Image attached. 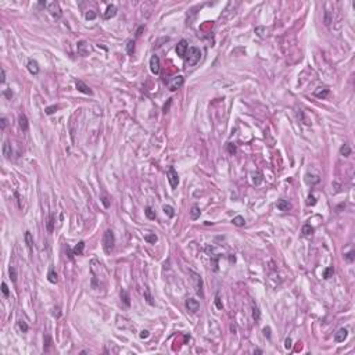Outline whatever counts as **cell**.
<instances>
[{"label":"cell","mask_w":355,"mask_h":355,"mask_svg":"<svg viewBox=\"0 0 355 355\" xmlns=\"http://www.w3.org/2000/svg\"><path fill=\"white\" fill-rule=\"evenodd\" d=\"M329 93H330L329 89H322V90L319 89V90H315V96L319 99H326L327 96H329Z\"/></svg>","instance_id":"28"},{"label":"cell","mask_w":355,"mask_h":355,"mask_svg":"<svg viewBox=\"0 0 355 355\" xmlns=\"http://www.w3.org/2000/svg\"><path fill=\"white\" fill-rule=\"evenodd\" d=\"M215 305H217V308L218 309H222V302H221V297H219V294H217L215 295Z\"/></svg>","instance_id":"42"},{"label":"cell","mask_w":355,"mask_h":355,"mask_svg":"<svg viewBox=\"0 0 355 355\" xmlns=\"http://www.w3.org/2000/svg\"><path fill=\"white\" fill-rule=\"evenodd\" d=\"M144 212H146V217H147L148 219H155V212L153 211V208L151 207H146Z\"/></svg>","instance_id":"35"},{"label":"cell","mask_w":355,"mask_h":355,"mask_svg":"<svg viewBox=\"0 0 355 355\" xmlns=\"http://www.w3.org/2000/svg\"><path fill=\"white\" fill-rule=\"evenodd\" d=\"M321 182V178L316 175H311V173H308L307 175V183H309V185H316V183Z\"/></svg>","instance_id":"26"},{"label":"cell","mask_w":355,"mask_h":355,"mask_svg":"<svg viewBox=\"0 0 355 355\" xmlns=\"http://www.w3.org/2000/svg\"><path fill=\"white\" fill-rule=\"evenodd\" d=\"M160 69H161V67H160V57L158 56H151V58H150V71L154 75H158L160 74Z\"/></svg>","instance_id":"6"},{"label":"cell","mask_w":355,"mask_h":355,"mask_svg":"<svg viewBox=\"0 0 355 355\" xmlns=\"http://www.w3.org/2000/svg\"><path fill=\"white\" fill-rule=\"evenodd\" d=\"M340 154H341L343 157H348V155L351 154V147H350V144H343L341 147H340Z\"/></svg>","instance_id":"27"},{"label":"cell","mask_w":355,"mask_h":355,"mask_svg":"<svg viewBox=\"0 0 355 355\" xmlns=\"http://www.w3.org/2000/svg\"><path fill=\"white\" fill-rule=\"evenodd\" d=\"M0 76H2L0 81L4 83V82H6V71H4V68H2V71H0Z\"/></svg>","instance_id":"55"},{"label":"cell","mask_w":355,"mask_h":355,"mask_svg":"<svg viewBox=\"0 0 355 355\" xmlns=\"http://www.w3.org/2000/svg\"><path fill=\"white\" fill-rule=\"evenodd\" d=\"M228 151H229V154H232V155H235V154H236L237 148H236V144H235V143H229V144H228Z\"/></svg>","instance_id":"40"},{"label":"cell","mask_w":355,"mask_h":355,"mask_svg":"<svg viewBox=\"0 0 355 355\" xmlns=\"http://www.w3.org/2000/svg\"><path fill=\"white\" fill-rule=\"evenodd\" d=\"M176 54L179 57H182V58H185V56H186V53H187V50H189V44H187V42L185 40V39H182V40L179 42V43L176 44Z\"/></svg>","instance_id":"7"},{"label":"cell","mask_w":355,"mask_h":355,"mask_svg":"<svg viewBox=\"0 0 355 355\" xmlns=\"http://www.w3.org/2000/svg\"><path fill=\"white\" fill-rule=\"evenodd\" d=\"M101 201H103V204H104V207L106 208L110 207V201H108V198L106 197V196H101Z\"/></svg>","instance_id":"51"},{"label":"cell","mask_w":355,"mask_h":355,"mask_svg":"<svg viewBox=\"0 0 355 355\" xmlns=\"http://www.w3.org/2000/svg\"><path fill=\"white\" fill-rule=\"evenodd\" d=\"M252 319L255 321V323L261 321V311H259L257 305H252Z\"/></svg>","instance_id":"23"},{"label":"cell","mask_w":355,"mask_h":355,"mask_svg":"<svg viewBox=\"0 0 355 355\" xmlns=\"http://www.w3.org/2000/svg\"><path fill=\"white\" fill-rule=\"evenodd\" d=\"M332 21H333V16H332V11H329V10H326L325 11V17H323V22H325V25L329 26L330 24H332Z\"/></svg>","instance_id":"30"},{"label":"cell","mask_w":355,"mask_h":355,"mask_svg":"<svg viewBox=\"0 0 355 355\" xmlns=\"http://www.w3.org/2000/svg\"><path fill=\"white\" fill-rule=\"evenodd\" d=\"M144 240L147 243H150V244H155V242H157V236L154 235V233H148V235L144 236Z\"/></svg>","instance_id":"32"},{"label":"cell","mask_w":355,"mask_h":355,"mask_svg":"<svg viewBox=\"0 0 355 355\" xmlns=\"http://www.w3.org/2000/svg\"><path fill=\"white\" fill-rule=\"evenodd\" d=\"M144 295H146V298H147V302H148V304H150V305H154V301H153V297H151V295H150V293H148L147 290H146Z\"/></svg>","instance_id":"46"},{"label":"cell","mask_w":355,"mask_h":355,"mask_svg":"<svg viewBox=\"0 0 355 355\" xmlns=\"http://www.w3.org/2000/svg\"><path fill=\"white\" fill-rule=\"evenodd\" d=\"M126 53L129 56H133V53H135V40H129L126 43Z\"/></svg>","instance_id":"31"},{"label":"cell","mask_w":355,"mask_h":355,"mask_svg":"<svg viewBox=\"0 0 355 355\" xmlns=\"http://www.w3.org/2000/svg\"><path fill=\"white\" fill-rule=\"evenodd\" d=\"M347 336H348V330H347L346 327H341V329H339L337 333L334 334V340H336L337 343H341L347 339Z\"/></svg>","instance_id":"12"},{"label":"cell","mask_w":355,"mask_h":355,"mask_svg":"<svg viewBox=\"0 0 355 355\" xmlns=\"http://www.w3.org/2000/svg\"><path fill=\"white\" fill-rule=\"evenodd\" d=\"M115 16H117V7L114 6V4H110V6L107 7V10L104 11V14H103L104 19H111V18H114Z\"/></svg>","instance_id":"13"},{"label":"cell","mask_w":355,"mask_h":355,"mask_svg":"<svg viewBox=\"0 0 355 355\" xmlns=\"http://www.w3.org/2000/svg\"><path fill=\"white\" fill-rule=\"evenodd\" d=\"M276 207H277V210L283 211V212H286V211L291 210V204H290L287 200H279V201H277V204H276Z\"/></svg>","instance_id":"15"},{"label":"cell","mask_w":355,"mask_h":355,"mask_svg":"<svg viewBox=\"0 0 355 355\" xmlns=\"http://www.w3.org/2000/svg\"><path fill=\"white\" fill-rule=\"evenodd\" d=\"M17 325H18V329L21 330L22 333H26V332H28L29 327H28V325H26L24 321H18V323H17Z\"/></svg>","instance_id":"39"},{"label":"cell","mask_w":355,"mask_h":355,"mask_svg":"<svg viewBox=\"0 0 355 355\" xmlns=\"http://www.w3.org/2000/svg\"><path fill=\"white\" fill-rule=\"evenodd\" d=\"M232 222H233V225H235V226H239V228H242V226H244V225H245V219L242 217V215H237V217H235L232 219Z\"/></svg>","instance_id":"24"},{"label":"cell","mask_w":355,"mask_h":355,"mask_svg":"<svg viewBox=\"0 0 355 355\" xmlns=\"http://www.w3.org/2000/svg\"><path fill=\"white\" fill-rule=\"evenodd\" d=\"M76 50H78V54L79 56H89V44L86 40H79L78 44H76Z\"/></svg>","instance_id":"9"},{"label":"cell","mask_w":355,"mask_h":355,"mask_svg":"<svg viewBox=\"0 0 355 355\" xmlns=\"http://www.w3.org/2000/svg\"><path fill=\"white\" fill-rule=\"evenodd\" d=\"M114 244H115V236H114L113 230L107 229L104 232L103 235V248H104V252L106 254H111L114 248Z\"/></svg>","instance_id":"1"},{"label":"cell","mask_w":355,"mask_h":355,"mask_svg":"<svg viewBox=\"0 0 355 355\" xmlns=\"http://www.w3.org/2000/svg\"><path fill=\"white\" fill-rule=\"evenodd\" d=\"M148 336H150L148 330H141V332H140V339H147Z\"/></svg>","instance_id":"53"},{"label":"cell","mask_w":355,"mask_h":355,"mask_svg":"<svg viewBox=\"0 0 355 355\" xmlns=\"http://www.w3.org/2000/svg\"><path fill=\"white\" fill-rule=\"evenodd\" d=\"M44 339H46V348H44V351H47V350H49V347H50V344H51V339L49 336H46Z\"/></svg>","instance_id":"54"},{"label":"cell","mask_w":355,"mask_h":355,"mask_svg":"<svg viewBox=\"0 0 355 355\" xmlns=\"http://www.w3.org/2000/svg\"><path fill=\"white\" fill-rule=\"evenodd\" d=\"M26 67H28V71L32 74V75H36V74L39 72V65H38V63H36L35 60H32V58H31V60H28V65H26Z\"/></svg>","instance_id":"16"},{"label":"cell","mask_w":355,"mask_h":355,"mask_svg":"<svg viewBox=\"0 0 355 355\" xmlns=\"http://www.w3.org/2000/svg\"><path fill=\"white\" fill-rule=\"evenodd\" d=\"M312 233H314V228L311 225H304L302 226V235L304 236H312Z\"/></svg>","instance_id":"33"},{"label":"cell","mask_w":355,"mask_h":355,"mask_svg":"<svg viewBox=\"0 0 355 355\" xmlns=\"http://www.w3.org/2000/svg\"><path fill=\"white\" fill-rule=\"evenodd\" d=\"M254 354H262V351H261V350H255Z\"/></svg>","instance_id":"58"},{"label":"cell","mask_w":355,"mask_h":355,"mask_svg":"<svg viewBox=\"0 0 355 355\" xmlns=\"http://www.w3.org/2000/svg\"><path fill=\"white\" fill-rule=\"evenodd\" d=\"M262 333H264L265 337L270 339V327H264V329H262Z\"/></svg>","instance_id":"50"},{"label":"cell","mask_w":355,"mask_h":355,"mask_svg":"<svg viewBox=\"0 0 355 355\" xmlns=\"http://www.w3.org/2000/svg\"><path fill=\"white\" fill-rule=\"evenodd\" d=\"M83 248H85V242H79L75 247L72 248V254L74 255H82L83 252Z\"/></svg>","instance_id":"19"},{"label":"cell","mask_w":355,"mask_h":355,"mask_svg":"<svg viewBox=\"0 0 355 355\" xmlns=\"http://www.w3.org/2000/svg\"><path fill=\"white\" fill-rule=\"evenodd\" d=\"M18 122H19V128L22 129V132H26L29 128V124H28V118H26L25 114H19Z\"/></svg>","instance_id":"14"},{"label":"cell","mask_w":355,"mask_h":355,"mask_svg":"<svg viewBox=\"0 0 355 355\" xmlns=\"http://www.w3.org/2000/svg\"><path fill=\"white\" fill-rule=\"evenodd\" d=\"M2 293H3L6 297H9V294H10V291H9V287H7V284L6 283H2Z\"/></svg>","instance_id":"43"},{"label":"cell","mask_w":355,"mask_h":355,"mask_svg":"<svg viewBox=\"0 0 355 355\" xmlns=\"http://www.w3.org/2000/svg\"><path fill=\"white\" fill-rule=\"evenodd\" d=\"M24 239H25V243H26V245H28V248H29V251H33V239H32V235H31V232H28L26 230L25 232V236H24Z\"/></svg>","instance_id":"18"},{"label":"cell","mask_w":355,"mask_h":355,"mask_svg":"<svg viewBox=\"0 0 355 355\" xmlns=\"http://www.w3.org/2000/svg\"><path fill=\"white\" fill-rule=\"evenodd\" d=\"M200 215H201L200 208H198L197 205H193L192 211H190V218H192V219H198V218H200Z\"/></svg>","instance_id":"25"},{"label":"cell","mask_w":355,"mask_h":355,"mask_svg":"<svg viewBox=\"0 0 355 355\" xmlns=\"http://www.w3.org/2000/svg\"><path fill=\"white\" fill-rule=\"evenodd\" d=\"M193 276V279H194L196 282V291H197V294L200 295V297H204V293H203V279H201L200 275L194 273V272H190Z\"/></svg>","instance_id":"8"},{"label":"cell","mask_w":355,"mask_h":355,"mask_svg":"<svg viewBox=\"0 0 355 355\" xmlns=\"http://www.w3.org/2000/svg\"><path fill=\"white\" fill-rule=\"evenodd\" d=\"M47 280L50 283H53V284H56L57 282H58V276H57V273H56V270L51 268L50 270H49V273H47Z\"/></svg>","instance_id":"20"},{"label":"cell","mask_w":355,"mask_h":355,"mask_svg":"<svg viewBox=\"0 0 355 355\" xmlns=\"http://www.w3.org/2000/svg\"><path fill=\"white\" fill-rule=\"evenodd\" d=\"M75 86H76V89H78L79 92H82V93H85V94H93V90H92L90 88H89L88 85H86L85 82L83 81H76L75 82Z\"/></svg>","instance_id":"11"},{"label":"cell","mask_w":355,"mask_h":355,"mask_svg":"<svg viewBox=\"0 0 355 355\" xmlns=\"http://www.w3.org/2000/svg\"><path fill=\"white\" fill-rule=\"evenodd\" d=\"M164 212H165L169 218L175 217V210H173V207H171V205H164Z\"/></svg>","instance_id":"34"},{"label":"cell","mask_w":355,"mask_h":355,"mask_svg":"<svg viewBox=\"0 0 355 355\" xmlns=\"http://www.w3.org/2000/svg\"><path fill=\"white\" fill-rule=\"evenodd\" d=\"M9 273H10V279H11V282L16 283L17 282V269L14 266H10Z\"/></svg>","instance_id":"36"},{"label":"cell","mask_w":355,"mask_h":355,"mask_svg":"<svg viewBox=\"0 0 355 355\" xmlns=\"http://www.w3.org/2000/svg\"><path fill=\"white\" fill-rule=\"evenodd\" d=\"M3 155L6 160H10L11 155H13V150H11V144L9 141H4L3 143Z\"/></svg>","instance_id":"17"},{"label":"cell","mask_w":355,"mask_h":355,"mask_svg":"<svg viewBox=\"0 0 355 355\" xmlns=\"http://www.w3.org/2000/svg\"><path fill=\"white\" fill-rule=\"evenodd\" d=\"M333 273H334V268L333 266H329V268H326V269H325L323 277H325V279H330Z\"/></svg>","instance_id":"37"},{"label":"cell","mask_w":355,"mask_h":355,"mask_svg":"<svg viewBox=\"0 0 355 355\" xmlns=\"http://www.w3.org/2000/svg\"><path fill=\"white\" fill-rule=\"evenodd\" d=\"M46 7H47V10L50 11V14L53 17H56V18H60L61 17V9H60V4L57 3V2H50V3H47Z\"/></svg>","instance_id":"5"},{"label":"cell","mask_w":355,"mask_h":355,"mask_svg":"<svg viewBox=\"0 0 355 355\" xmlns=\"http://www.w3.org/2000/svg\"><path fill=\"white\" fill-rule=\"evenodd\" d=\"M3 94L9 99V100H11V97H13V92H11V89H6V90L3 92Z\"/></svg>","instance_id":"47"},{"label":"cell","mask_w":355,"mask_h":355,"mask_svg":"<svg viewBox=\"0 0 355 355\" xmlns=\"http://www.w3.org/2000/svg\"><path fill=\"white\" fill-rule=\"evenodd\" d=\"M291 346H293V340L290 339V337H287L286 341H284V347H286V348L289 350V348H291Z\"/></svg>","instance_id":"49"},{"label":"cell","mask_w":355,"mask_h":355,"mask_svg":"<svg viewBox=\"0 0 355 355\" xmlns=\"http://www.w3.org/2000/svg\"><path fill=\"white\" fill-rule=\"evenodd\" d=\"M85 18L88 19V21H92V19H94V18H96V13H94V11H92V10H90V11H88V13L85 14Z\"/></svg>","instance_id":"41"},{"label":"cell","mask_w":355,"mask_h":355,"mask_svg":"<svg viewBox=\"0 0 355 355\" xmlns=\"http://www.w3.org/2000/svg\"><path fill=\"white\" fill-rule=\"evenodd\" d=\"M185 83V78L182 75H176L168 82V88H169L171 92H176L178 89H180Z\"/></svg>","instance_id":"4"},{"label":"cell","mask_w":355,"mask_h":355,"mask_svg":"<svg viewBox=\"0 0 355 355\" xmlns=\"http://www.w3.org/2000/svg\"><path fill=\"white\" fill-rule=\"evenodd\" d=\"M54 223H56V218H54V214L49 215V221H47V232L49 233H53L54 230Z\"/></svg>","instance_id":"22"},{"label":"cell","mask_w":355,"mask_h":355,"mask_svg":"<svg viewBox=\"0 0 355 355\" xmlns=\"http://www.w3.org/2000/svg\"><path fill=\"white\" fill-rule=\"evenodd\" d=\"M167 178H168V182H169L171 187H172V189L178 187V185H179V175H178V172L175 171V168H173V167L168 168V171H167Z\"/></svg>","instance_id":"3"},{"label":"cell","mask_w":355,"mask_h":355,"mask_svg":"<svg viewBox=\"0 0 355 355\" xmlns=\"http://www.w3.org/2000/svg\"><path fill=\"white\" fill-rule=\"evenodd\" d=\"M265 31V28L264 26H258V28H255V32L258 33V36H261V38H265V35L262 33V32Z\"/></svg>","instance_id":"45"},{"label":"cell","mask_w":355,"mask_h":355,"mask_svg":"<svg viewBox=\"0 0 355 355\" xmlns=\"http://www.w3.org/2000/svg\"><path fill=\"white\" fill-rule=\"evenodd\" d=\"M57 110H58V106H56V104H54V106H50V107H46V108H44V113H46L47 115H51V114H54Z\"/></svg>","instance_id":"38"},{"label":"cell","mask_w":355,"mask_h":355,"mask_svg":"<svg viewBox=\"0 0 355 355\" xmlns=\"http://www.w3.org/2000/svg\"><path fill=\"white\" fill-rule=\"evenodd\" d=\"M0 122H2V131H4V129L7 128V124H9V122H7V118H6V117H3V118L0 120Z\"/></svg>","instance_id":"52"},{"label":"cell","mask_w":355,"mask_h":355,"mask_svg":"<svg viewBox=\"0 0 355 355\" xmlns=\"http://www.w3.org/2000/svg\"><path fill=\"white\" fill-rule=\"evenodd\" d=\"M185 57H186V64H187L189 67H193V65H196V64L200 61L201 51H200L198 47L192 46V47H189V50H187V53H186Z\"/></svg>","instance_id":"2"},{"label":"cell","mask_w":355,"mask_h":355,"mask_svg":"<svg viewBox=\"0 0 355 355\" xmlns=\"http://www.w3.org/2000/svg\"><path fill=\"white\" fill-rule=\"evenodd\" d=\"M344 257H346V259H347L348 262H352V261H354V251L347 252V254L344 255Z\"/></svg>","instance_id":"44"},{"label":"cell","mask_w":355,"mask_h":355,"mask_svg":"<svg viewBox=\"0 0 355 355\" xmlns=\"http://www.w3.org/2000/svg\"><path fill=\"white\" fill-rule=\"evenodd\" d=\"M186 308L187 311H190L192 314H196V312L200 309V302L194 298H187L186 300Z\"/></svg>","instance_id":"10"},{"label":"cell","mask_w":355,"mask_h":355,"mask_svg":"<svg viewBox=\"0 0 355 355\" xmlns=\"http://www.w3.org/2000/svg\"><path fill=\"white\" fill-rule=\"evenodd\" d=\"M143 31H144V26L141 25V26H140V28H139V29H137V32H136V36H140V35H141V32H143Z\"/></svg>","instance_id":"57"},{"label":"cell","mask_w":355,"mask_h":355,"mask_svg":"<svg viewBox=\"0 0 355 355\" xmlns=\"http://www.w3.org/2000/svg\"><path fill=\"white\" fill-rule=\"evenodd\" d=\"M121 298H122L124 304H125L126 307H131V297H129L126 290H122V291H121Z\"/></svg>","instance_id":"29"},{"label":"cell","mask_w":355,"mask_h":355,"mask_svg":"<svg viewBox=\"0 0 355 355\" xmlns=\"http://www.w3.org/2000/svg\"><path fill=\"white\" fill-rule=\"evenodd\" d=\"M307 204H308V205H315V204H316V200H315V196H312V194L309 196V197H308V201H307Z\"/></svg>","instance_id":"48"},{"label":"cell","mask_w":355,"mask_h":355,"mask_svg":"<svg viewBox=\"0 0 355 355\" xmlns=\"http://www.w3.org/2000/svg\"><path fill=\"white\" fill-rule=\"evenodd\" d=\"M262 180H264V175H262V172H255L254 175H252V183H254L255 186H258V185H261L262 183Z\"/></svg>","instance_id":"21"},{"label":"cell","mask_w":355,"mask_h":355,"mask_svg":"<svg viewBox=\"0 0 355 355\" xmlns=\"http://www.w3.org/2000/svg\"><path fill=\"white\" fill-rule=\"evenodd\" d=\"M171 103H172V99H169V100H168V104H165V106H164V113H168Z\"/></svg>","instance_id":"56"}]
</instances>
